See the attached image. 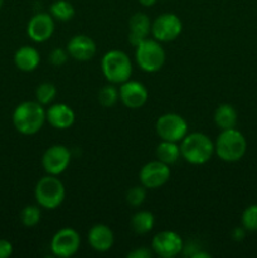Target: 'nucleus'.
<instances>
[{"instance_id":"17","label":"nucleus","mask_w":257,"mask_h":258,"mask_svg":"<svg viewBox=\"0 0 257 258\" xmlns=\"http://www.w3.org/2000/svg\"><path fill=\"white\" fill-rule=\"evenodd\" d=\"M87 238L91 248L96 252H100V253L110 251L113 246V242H115L112 229L103 223H97L91 227Z\"/></svg>"},{"instance_id":"31","label":"nucleus","mask_w":257,"mask_h":258,"mask_svg":"<svg viewBox=\"0 0 257 258\" xmlns=\"http://www.w3.org/2000/svg\"><path fill=\"white\" fill-rule=\"evenodd\" d=\"M13 253V244L7 239H0V258H8Z\"/></svg>"},{"instance_id":"29","label":"nucleus","mask_w":257,"mask_h":258,"mask_svg":"<svg viewBox=\"0 0 257 258\" xmlns=\"http://www.w3.org/2000/svg\"><path fill=\"white\" fill-rule=\"evenodd\" d=\"M68 57H70V54H68L67 49H63V48H54V49L49 53V62L50 64L54 66V67H60V66L67 63Z\"/></svg>"},{"instance_id":"23","label":"nucleus","mask_w":257,"mask_h":258,"mask_svg":"<svg viewBox=\"0 0 257 258\" xmlns=\"http://www.w3.org/2000/svg\"><path fill=\"white\" fill-rule=\"evenodd\" d=\"M49 14L58 22H70L76 14L75 7L68 0H55L49 8Z\"/></svg>"},{"instance_id":"35","label":"nucleus","mask_w":257,"mask_h":258,"mask_svg":"<svg viewBox=\"0 0 257 258\" xmlns=\"http://www.w3.org/2000/svg\"><path fill=\"white\" fill-rule=\"evenodd\" d=\"M3 4H4V0H0V9L3 8Z\"/></svg>"},{"instance_id":"20","label":"nucleus","mask_w":257,"mask_h":258,"mask_svg":"<svg viewBox=\"0 0 257 258\" xmlns=\"http://www.w3.org/2000/svg\"><path fill=\"white\" fill-rule=\"evenodd\" d=\"M213 120L217 127L221 130H228V128L236 127L238 115L233 106L229 103H222L214 111Z\"/></svg>"},{"instance_id":"33","label":"nucleus","mask_w":257,"mask_h":258,"mask_svg":"<svg viewBox=\"0 0 257 258\" xmlns=\"http://www.w3.org/2000/svg\"><path fill=\"white\" fill-rule=\"evenodd\" d=\"M191 258H211V254H209L208 252L197 251L196 253L191 254Z\"/></svg>"},{"instance_id":"25","label":"nucleus","mask_w":257,"mask_h":258,"mask_svg":"<svg viewBox=\"0 0 257 258\" xmlns=\"http://www.w3.org/2000/svg\"><path fill=\"white\" fill-rule=\"evenodd\" d=\"M57 96V87L52 82H43L35 90V98L43 106L50 105Z\"/></svg>"},{"instance_id":"10","label":"nucleus","mask_w":257,"mask_h":258,"mask_svg":"<svg viewBox=\"0 0 257 258\" xmlns=\"http://www.w3.org/2000/svg\"><path fill=\"white\" fill-rule=\"evenodd\" d=\"M71 151L67 146L55 144L49 146L42 156V166L49 175H60L67 170L71 163Z\"/></svg>"},{"instance_id":"9","label":"nucleus","mask_w":257,"mask_h":258,"mask_svg":"<svg viewBox=\"0 0 257 258\" xmlns=\"http://www.w3.org/2000/svg\"><path fill=\"white\" fill-rule=\"evenodd\" d=\"M81 246L80 233L75 228L65 227L55 232L50 239V251L55 257L70 258L75 256Z\"/></svg>"},{"instance_id":"21","label":"nucleus","mask_w":257,"mask_h":258,"mask_svg":"<svg viewBox=\"0 0 257 258\" xmlns=\"http://www.w3.org/2000/svg\"><path fill=\"white\" fill-rule=\"evenodd\" d=\"M156 158L161 163L170 166L171 164H175L181 158L180 145L179 143H173V141L161 140L160 144L156 146Z\"/></svg>"},{"instance_id":"18","label":"nucleus","mask_w":257,"mask_h":258,"mask_svg":"<svg viewBox=\"0 0 257 258\" xmlns=\"http://www.w3.org/2000/svg\"><path fill=\"white\" fill-rule=\"evenodd\" d=\"M151 20L145 13L138 12L130 18L128 20V42L131 45L136 47L140 44L143 40L149 38V34H151Z\"/></svg>"},{"instance_id":"32","label":"nucleus","mask_w":257,"mask_h":258,"mask_svg":"<svg viewBox=\"0 0 257 258\" xmlns=\"http://www.w3.org/2000/svg\"><path fill=\"white\" fill-rule=\"evenodd\" d=\"M244 231L246 229L242 227V228H239V227H237V228H234L233 231H232V238L234 239V241H242V239L244 238Z\"/></svg>"},{"instance_id":"28","label":"nucleus","mask_w":257,"mask_h":258,"mask_svg":"<svg viewBox=\"0 0 257 258\" xmlns=\"http://www.w3.org/2000/svg\"><path fill=\"white\" fill-rule=\"evenodd\" d=\"M146 199V188L144 185H135L126 193V202L131 207H140Z\"/></svg>"},{"instance_id":"27","label":"nucleus","mask_w":257,"mask_h":258,"mask_svg":"<svg viewBox=\"0 0 257 258\" xmlns=\"http://www.w3.org/2000/svg\"><path fill=\"white\" fill-rule=\"evenodd\" d=\"M242 227L246 231L257 232V204L248 206L242 213Z\"/></svg>"},{"instance_id":"14","label":"nucleus","mask_w":257,"mask_h":258,"mask_svg":"<svg viewBox=\"0 0 257 258\" xmlns=\"http://www.w3.org/2000/svg\"><path fill=\"white\" fill-rule=\"evenodd\" d=\"M54 33V19L48 13H38L33 15L27 25V34L33 42L44 43Z\"/></svg>"},{"instance_id":"19","label":"nucleus","mask_w":257,"mask_h":258,"mask_svg":"<svg viewBox=\"0 0 257 258\" xmlns=\"http://www.w3.org/2000/svg\"><path fill=\"white\" fill-rule=\"evenodd\" d=\"M40 63V54L37 48L23 45L14 53L15 67L23 72H33Z\"/></svg>"},{"instance_id":"30","label":"nucleus","mask_w":257,"mask_h":258,"mask_svg":"<svg viewBox=\"0 0 257 258\" xmlns=\"http://www.w3.org/2000/svg\"><path fill=\"white\" fill-rule=\"evenodd\" d=\"M154 252L153 249H149L146 247H139L135 248L134 251L128 252L127 257L128 258H151L153 257Z\"/></svg>"},{"instance_id":"4","label":"nucleus","mask_w":257,"mask_h":258,"mask_svg":"<svg viewBox=\"0 0 257 258\" xmlns=\"http://www.w3.org/2000/svg\"><path fill=\"white\" fill-rule=\"evenodd\" d=\"M101 70L108 82L121 85L130 80L133 75V63L125 52L112 49L103 54L101 59Z\"/></svg>"},{"instance_id":"12","label":"nucleus","mask_w":257,"mask_h":258,"mask_svg":"<svg viewBox=\"0 0 257 258\" xmlns=\"http://www.w3.org/2000/svg\"><path fill=\"white\" fill-rule=\"evenodd\" d=\"M170 168L160 160H154L146 163L139 173L141 185L146 189H159L165 185L170 179Z\"/></svg>"},{"instance_id":"6","label":"nucleus","mask_w":257,"mask_h":258,"mask_svg":"<svg viewBox=\"0 0 257 258\" xmlns=\"http://www.w3.org/2000/svg\"><path fill=\"white\" fill-rule=\"evenodd\" d=\"M135 59L144 72L155 73L165 64L166 54L159 40L146 38L135 47Z\"/></svg>"},{"instance_id":"1","label":"nucleus","mask_w":257,"mask_h":258,"mask_svg":"<svg viewBox=\"0 0 257 258\" xmlns=\"http://www.w3.org/2000/svg\"><path fill=\"white\" fill-rule=\"evenodd\" d=\"M13 125L23 135H34L47 121L45 110L38 101H24L14 108Z\"/></svg>"},{"instance_id":"16","label":"nucleus","mask_w":257,"mask_h":258,"mask_svg":"<svg viewBox=\"0 0 257 258\" xmlns=\"http://www.w3.org/2000/svg\"><path fill=\"white\" fill-rule=\"evenodd\" d=\"M48 123L57 130H67L75 123V111L67 103H54L45 110Z\"/></svg>"},{"instance_id":"22","label":"nucleus","mask_w":257,"mask_h":258,"mask_svg":"<svg viewBox=\"0 0 257 258\" xmlns=\"http://www.w3.org/2000/svg\"><path fill=\"white\" fill-rule=\"evenodd\" d=\"M131 228L138 234H146L155 226V217L149 211H139L131 217Z\"/></svg>"},{"instance_id":"3","label":"nucleus","mask_w":257,"mask_h":258,"mask_svg":"<svg viewBox=\"0 0 257 258\" xmlns=\"http://www.w3.org/2000/svg\"><path fill=\"white\" fill-rule=\"evenodd\" d=\"M247 150L246 138L236 127L222 130L214 143V153L226 163H236L241 160Z\"/></svg>"},{"instance_id":"13","label":"nucleus","mask_w":257,"mask_h":258,"mask_svg":"<svg viewBox=\"0 0 257 258\" xmlns=\"http://www.w3.org/2000/svg\"><path fill=\"white\" fill-rule=\"evenodd\" d=\"M118 95L122 105L130 110H138L143 107L149 98L148 88L139 81L133 80L121 83L118 87Z\"/></svg>"},{"instance_id":"8","label":"nucleus","mask_w":257,"mask_h":258,"mask_svg":"<svg viewBox=\"0 0 257 258\" xmlns=\"http://www.w3.org/2000/svg\"><path fill=\"white\" fill-rule=\"evenodd\" d=\"M181 30L183 23L174 13L160 14L151 23V35L160 43L173 42L181 34Z\"/></svg>"},{"instance_id":"26","label":"nucleus","mask_w":257,"mask_h":258,"mask_svg":"<svg viewBox=\"0 0 257 258\" xmlns=\"http://www.w3.org/2000/svg\"><path fill=\"white\" fill-rule=\"evenodd\" d=\"M40 221V208L39 206H27L20 212V222L24 227L32 228L37 226Z\"/></svg>"},{"instance_id":"15","label":"nucleus","mask_w":257,"mask_h":258,"mask_svg":"<svg viewBox=\"0 0 257 258\" xmlns=\"http://www.w3.org/2000/svg\"><path fill=\"white\" fill-rule=\"evenodd\" d=\"M67 52L71 58L78 62H87L95 57L97 52L95 40L86 34L73 35L67 43Z\"/></svg>"},{"instance_id":"34","label":"nucleus","mask_w":257,"mask_h":258,"mask_svg":"<svg viewBox=\"0 0 257 258\" xmlns=\"http://www.w3.org/2000/svg\"><path fill=\"white\" fill-rule=\"evenodd\" d=\"M156 2H158V0H139V3H140L143 7H146V8L153 7Z\"/></svg>"},{"instance_id":"11","label":"nucleus","mask_w":257,"mask_h":258,"mask_svg":"<svg viewBox=\"0 0 257 258\" xmlns=\"http://www.w3.org/2000/svg\"><path fill=\"white\" fill-rule=\"evenodd\" d=\"M154 254L161 258H173L184 249L181 237L174 231H161L154 236L151 241Z\"/></svg>"},{"instance_id":"2","label":"nucleus","mask_w":257,"mask_h":258,"mask_svg":"<svg viewBox=\"0 0 257 258\" xmlns=\"http://www.w3.org/2000/svg\"><path fill=\"white\" fill-rule=\"evenodd\" d=\"M180 154L186 163L203 165L214 154V143L203 133H188L180 141Z\"/></svg>"},{"instance_id":"5","label":"nucleus","mask_w":257,"mask_h":258,"mask_svg":"<svg viewBox=\"0 0 257 258\" xmlns=\"http://www.w3.org/2000/svg\"><path fill=\"white\" fill-rule=\"evenodd\" d=\"M34 197L38 206L48 211H53L65 201V185L55 175L47 174L38 180L34 188Z\"/></svg>"},{"instance_id":"7","label":"nucleus","mask_w":257,"mask_h":258,"mask_svg":"<svg viewBox=\"0 0 257 258\" xmlns=\"http://www.w3.org/2000/svg\"><path fill=\"white\" fill-rule=\"evenodd\" d=\"M155 130L159 138L165 141L180 143L189 131L188 122L179 113H164L156 120Z\"/></svg>"},{"instance_id":"24","label":"nucleus","mask_w":257,"mask_h":258,"mask_svg":"<svg viewBox=\"0 0 257 258\" xmlns=\"http://www.w3.org/2000/svg\"><path fill=\"white\" fill-rule=\"evenodd\" d=\"M97 100L102 107H106V108L113 107V106L117 103V101L120 100L118 88L116 87L113 83L103 86V87H101V90L98 91Z\"/></svg>"}]
</instances>
